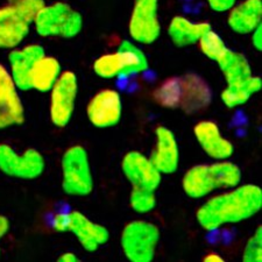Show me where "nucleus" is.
I'll return each mask as SVG.
<instances>
[{
	"mask_svg": "<svg viewBox=\"0 0 262 262\" xmlns=\"http://www.w3.org/2000/svg\"><path fill=\"white\" fill-rule=\"evenodd\" d=\"M200 43L201 52L205 55L206 57L210 60L217 62L221 58L224 53L226 52L227 48L225 42L221 37L219 34L213 32L212 29H210L209 32H206L204 35L201 37V40L198 41Z\"/></svg>",
	"mask_w": 262,
	"mask_h": 262,
	"instance_id": "obj_25",
	"label": "nucleus"
},
{
	"mask_svg": "<svg viewBox=\"0 0 262 262\" xmlns=\"http://www.w3.org/2000/svg\"><path fill=\"white\" fill-rule=\"evenodd\" d=\"M159 0H134L128 32L132 39L141 45H151L161 35L159 20Z\"/></svg>",
	"mask_w": 262,
	"mask_h": 262,
	"instance_id": "obj_11",
	"label": "nucleus"
},
{
	"mask_svg": "<svg viewBox=\"0 0 262 262\" xmlns=\"http://www.w3.org/2000/svg\"><path fill=\"white\" fill-rule=\"evenodd\" d=\"M156 147L150 155V161L161 174H172L179 169L180 149L175 134L166 126L155 129Z\"/></svg>",
	"mask_w": 262,
	"mask_h": 262,
	"instance_id": "obj_16",
	"label": "nucleus"
},
{
	"mask_svg": "<svg viewBox=\"0 0 262 262\" xmlns=\"http://www.w3.org/2000/svg\"><path fill=\"white\" fill-rule=\"evenodd\" d=\"M240 182V168L233 162L223 160L190 168L182 180V188L188 197L200 200L215 190L234 188Z\"/></svg>",
	"mask_w": 262,
	"mask_h": 262,
	"instance_id": "obj_2",
	"label": "nucleus"
},
{
	"mask_svg": "<svg viewBox=\"0 0 262 262\" xmlns=\"http://www.w3.org/2000/svg\"><path fill=\"white\" fill-rule=\"evenodd\" d=\"M262 209V190L255 184L232 188L204 203L196 213L197 222L205 231H214L230 224L252 218Z\"/></svg>",
	"mask_w": 262,
	"mask_h": 262,
	"instance_id": "obj_1",
	"label": "nucleus"
},
{
	"mask_svg": "<svg viewBox=\"0 0 262 262\" xmlns=\"http://www.w3.org/2000/svg\"><path fill=\"white\" fill-rule=\"evenodd\" d=\"M57 261L58 262H78L79 257L73 252H66L58 257Z\"/></svg>",
	"mask_w": 262,
	"mask_h": 262,
	"instance_id": "obj_31",
	"label": "nucleus"
},
{
	"mask_svg": "<svg viewBox=\"0 0 262 262\" xmlns=\"http://www.w3.org/2000/svg\"><path fill=\"white\" fill-rule=\"evenodd\" d=\"M244 262H261L262 261V227H256L251 238L248 239L243 254Z\"/></svg>",
	"mask_w": 262,
	"mask_h": 262,
	"instance_id": "obj_27",
	"label": "nucleus"
},
{
	"mask_svg": "<svg viewBox=\"0 0 262 262\" xmlns=\"http://www.w3.org/2000/svg\"><path fill=\"white\" fill-rule=\"evenodd\" d=\"M129 204H130V208L138 213L150 212L156 205L155 192L130 191Z\"/></svg>",
	"mask_w": 262,
	"mask_h": 262,
	"instance_id": "obj_26",
	"label": "nucleus"
},
{
	"mask_svg": "<svg viewBox=\"0 0 262 262\" xmlns=\"http://www.w3.org/2000/svg\"><path fill=\"white\" fill-rule=\"evenodd\" d=\"M10 221H8V218L5 217V215L0 214V240H2L4 236H5L8 231H10ZM2 251V249H0Z\"/></svg>",
	"mask_w": 262,
	"mask_h": 262,
	"instance_id": "obj_30",
	"label": "nucleus"
},
{
	"mask_svg": "<svg viewBox=\"0 0 262 262\" xmlns=\"http://www.w3.org/2000/svg\"><path fill=\"white\" fill-rule=\"evenodd\" d=\"M46 161L39 150L29 148L18 154L7 143H0V171L12 179L35 180L43 174Z\"/></svg>",
	"mask_w": 262,
	"mask_h": 262,
	"instance_id": "obj_9",
	"label": "nucleus"
},
{
	"mask_svg": "<svg viewBox=\"0 0 262 262\" xmlns=\"http://www.w3.org/2000/svg\"><path fill=\"white\" fill-rule=\"evenodd\" d=\"M203 261L204 262H224V259L221 255L217 254V253H210V254L203 257Z\"/></svg>",
	"mask_w": 262,
	"mask_h": 262,
	"instance_id": "obj_32",
	"label": "nucleus"
},
{
	"mask_svg": "<svg viewBox=\"0 0 262 262\" xmlns=\"http://www.w3.org/2000/svg\"><path fill=\"white\" fill-rule=\"evenodd\" d=\"M193 133L202 149L210 158L223 161L233 155V143L223 137L219 126L214 121L204 120L198 122L193 127Z\"/></svg>",
	"mask_w": 262,
	"mask_h": 262,
	"instance_id": "obj_17",
	"label": "nucleus"
},
{
	"mask_svg": "<svg viewBox=\"0 0 262 262\" xmlns=\"http://www.w3.org/2000/svg\"><path fill=\"white\" fill-rule=\"evenodd\" d=\"M53 227L57 232H71L86 252H96L106 244L110 232L100 224L90 221L79 211L58 213L53 219Z\"/></svg>",
	"mask_w": 262,
	"mask_h": 262,
	"instance_id": "obj_8",
	"label": "nucleus"
},
{
	"mask_svg": "<svg viewBox=\"0 0 262 262\" xmlns=\"http://www.w3.org/2000/svg\"><path fill=\"white\" fill-rule=\"evenodd\" d=\"M35 31L42 37L60 36L74 39L82 32L83 16L69 4L57 2L45 5L33 23Z\"/></svg>",
	"mask_w": 262,
	"mask_h": 262,
	"instance_id": "obj_5",
	"label": "nucleus"
},
{
	"mask_svg": "<svg viewBox=\"0 0 262 262\" xmlns=\"http://www.w3.org/2000/svg\"><path fill=\"white\" fill-rule=\"evenodd\" d=\"M62 74L61 63L53 56H42L34 67L31 85L39 92H49Z\"/></svg>",
	"mask_w": 262,
	"mask_h": 262,
	"instance_id": "obj_20",
	"label": "nucleus"
},
{
	"mask_svg": "<svg viewBox=\"0 0 262 262\" xmlns=\"http://www.w3.org/2000/svg\"><path fill=\"white\" fill-rule=\"evenodd\" d=\"M210 29L209 23H191L185 16L177 15L169 24L168 34L176 47L183 48L198 43L201 37Z\"/></svg>",
	"mask_w": 262,
	"mask_h": 262,
	"instance_id": "obj_19",
	"label": "nucleus"
},
{
	"mask_svg": "<svg viewBox=\"0 0 262 262\" xmlns=\"http://www.w3.org/2000/svg\"><path fill=\"white\" fill-rule=\"evenodd\" d=\"M61 168L62 189L67 195H90L94 190V177L85 148L79 145L68 148L62 156Z\"/></svg>",
	"mask_w": 262,
	"mask_h": 262,
	"instance_id": "obj_6",
	"label": "nucleus"
},
{
	"mask_svg": "<svg viewBox=\"0 0 262 262\" xmlns=\"http://www.w3.org/2000/svg\"><path fill=\"white\" fill-rule=\"evenodd\" d=\"M122 172L130 184V191L155 192L161 184L162 177L150 159L139 151H128L121 162Z\"/></svg>",
	"mask_w": 262,
	"mask_h": 262,
	"instance_id": "obj_12",
	"label": "nucleus"
},
{
	"mask_svg": "<svg viewBox=\"0 0 262 262\" xmlns=\"http://www.w3.org/2000/svg\"><path fill=\"white\" fill-rule=\"evenodd\" d=\"M121 248L132 262H150L160 242V230L153 223L134 221L125 226L121 234Z\"/></svg>",
	"mask_w": 262,
	"mask_h": 262,
	"instance_id": "obj_7",
	"label": "nucleus"
},
{
	"mask_svg": "<svg viewBox=\"0 0 262 262\" xmlns=\"http://www.w3.org/2000/svg\"><path fill=\"white\" fill-rule=\"evenodd\" d=\"M46 52L40 45H28L21 49H12L8 55L11 71L10 74L18 90H32L31 77L34 67Z\"/></svg>",
	"mask_w": 262,
	"mask_h": 262,
	"instance_id": "obj_15",
	"label": "nucleus"
},
{
	"mask_svg": "<svg viewBox=\"0 0 262 262\" xmlns=\"http://www.w3.org/2000/svg\"><path fill=\"white\" fill-rule=\"evenodd\" d=\"M122 70H124V64L118 52L103 55L94 63L95 74L104 79H112L118 76H122Z\"/></svg>",
	"mask_w": 262,
	"mask_h": 262,
	"instance_id": "obj_24",
	"label": "nucleus"
},
{
	"mask_svg": "<svg viewBox=\"0 0 262 262\" xmlns=\"http://www.w3.org/2000/svg\"><path fill=\"white\" fill-rule=\"evenodd\" d=\"M89 121L98 128L116 126L122 116V100L118 91L105 89L92 97L86 107Z\"/></svg>",
	"mask_w": 262,
	"mask_h": 262,
	"instance_id": "obj_13",
	"label": "nucleus"
},
{
	"mask_svg": "<svg viewBox=\"0 0 262 262\" xmlns=\"http://www.w3.org/2000/svg\"><path fill=\"white\" fill-rule=\"evenodd\" d=\"M45 5V0H10L0 7V49L18 48Z\"/></svg>",
	"mask_w": 262,
	"mask_h": 262,
	"instance_id": "obj_3",
	"label": "nucleus"
},
{
	"mask_svg": "<svg viewBox=\"0 0 262 262\" xmlns=\"http://www.w3.org/2000/svg\"><path fill=\"white\" fill-rule=\"evenodd\" d=\"M118 53L120 54L124 70L122 76H129L133 74H140L148 69V60L146 54L138 46L128 40H124L118 47Z\"/></svg>",
	"mask_w": 262,
	"mask_h": 262,
	"instance_id": "obj_23",
	"label": "nucleus"
},
{
	"mask_svg": "<svg viewBox=\"0 0 262 262\" xmlns=\"http://www.w3.org/2000/svg\"><path fill=\"white\" fill-rule=\"evenodd\" d=\"M25 122V107L18 88L5 67L0 63V129Z\"/></svg>",
	"mask_w": 262,
	"mask_h": 262,
	"instance_id": "obj_14",
	"label": "nucleus"
},
{
	"mask_svg": "<svg viewBox=\"0 0 262 262\" xmlns=\"http://www.w3.org/2000/svg\"><path fill=\"white\" fill-rule=\"evenodd\" d=\"M206 2L211 10L222 13V12L230 11L232 7L235 6L236 0H206Z\"/></svg>",
	"mask_w": 262,
	"mask_h": 262,
	"instance_id": "obj_28",
	"label": "nucleus"
},
{
	"mask_svg": "<svg viewBox=\"0 0 262 262\" xmlns=\"http://www.w3.org/2000/svg\"><path fill=\"white\" fill-rule=\"evenodd\" d=\"M227 24L232 31L238 34H251L259 27L262 20L261 0H245L230 10Z\"/></svg>",
	"mask_w": 262,
	"mask_h": 262,
	"instance_id": "obj_18",
	"label": "nucleus"
},
{
	"mask_svg": "<svg viewBox=\"0 0 262 262\" xmlns=\"http://www.w3.org/2000/svg\"><path fill=\"white\" fill-rule=\"evenodd\" d=\"M252 45L256 50H262V25L252 32Z\"/></svg>",
	"mask_w": 262,
	"mask_h": 262,
	"instance_id": "obj_29",
	"label": "nucleus"
},
{
	"mask_svg": "<svg viewBox=\"0 0 262 262\" xmlns=\"http://www.w3.org/2000/svg\"><path fill=\"white\" fill-rule=\"evenodd\" d=\"M262 89V79L257 76H251L244 81L227 84L221 98L225 106L234 108L246 104L247 101Z\"/></svg>",
	"mask_w": 262,
	"mask_h": 262,
	"instance_id": "obj_21",
	"label": "nucleus"
},
{
	"mask_svg": "<svg viewBox=\"0 0 262 262\" xmlns=\"http://www.w3.org/2000/svg\"><path fill=\"white\" fill-rule=\"evenodd\" d=\"M156 100L167 107H182L184 111H197L209 105L210 89L197 76L171 78L156 91Z\"/></svg>",
	"mask_w": 262,
	"mask_h": 262,
	"instance_id": "obj_4",
	"label": "nucleus"
},
{
	"mask_svg": "<svg viewBox=\"0 0 262 262\" xmlns=\"http://www.w3.org/2000/svg\"><path fill=\"white\" fill-rule=\"evenodd\" d=\"M50 92V120L56 127H66L73 118L78 94V79L73 71H63Z\"/></svg>",
	"mask_w": 262,
	"mask_h": 262,
	"instance_id": "obj_10",
	"label": "nucleus"
},
{
	"mask_svg": "<svg viewBox=\"0 0 262 262\" xmlns=\"http://www.w3.org/2000/svg\"><path fill=\"white\" fill-rule=\"evenodd\" d=\"M227 84L244 81L253 76L251 64L243 54L227 49L217 61Z\"/></svg>",
	"mask_w": 262,
	"mask_h": 262,
	"instance_id": "obj_22",
	"label": "nucleus"
}]
</instances>
